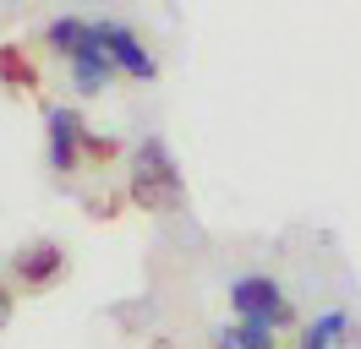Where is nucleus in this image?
Returning a JSON list of instances; mask_svg holds the SVG:
<instances>
[{
  "instance_id": "nucleus-1",
  "label": "nucleus",
  "mask_w": 361,
  "mask_h": 349,
  "mask_svg": "<svg viewBox=\"0 0 361 349\" xmlns=\"http://www.w3.org/2000/svg\"><path fill=\"white\" fill-rule=\"evenodd\" d=\"M132 202H137V208H148V213H170V208H180V174H176L170 148H164L159 137H148V142L137 148V158H132Z\"/></svg>"
},
{
  "instance_id": "nucleus-2",
  "label": "nucleus",
  "mask_w": 361,
  "mask_h": 349,
  "mask_svg": "<svg viewBox=\"0 0 361 349\" xmlns=\"http://www.w3.org/2000/svg\"><path fill=\"white\" fill-rule=\"evenodd\" d=\"M230 300L241 311V322H290V311H285V300L269 279H241L230 289Z\"/></svg>"
},
{
  "instance_id": "nucleus-3",
  "label": "nucleus",
  "mask_w": 361,
  "mask_h": 349,
  "mask_svg": "<svg viewBox=\"0 0 361 349\" xmlns=\"http://www.w3.org/2000/svg\"><path fill=\"white\" fill-rule=\"evenodd\" d=\"M61 246L55 240H33V246H23L17 257H11V273H17V284H27V289H44V284L61 279Z\"/></svg>"
},
{
  "instance_id": "nucleus-4",
  "label": "nucleus",
  "mask_w": 361,
  "mask_h": 349,
  "mask_svg": "<svg viewBox=\"0 0 361 349\" xmlns=\"http://www.w3.org/2000/svg\"><path fill=\"white\" fill-rule=\"evenodd\" d=\"M82 142H88L82 115H77V109H49V164H55V170H77Z\"/></svg>"
},
{
  "instance_id": "nucleus-5",
  "label": "nucleus",
  "mask_w": 361,
  "mask_h": 349,
  "mask_svg": "<svg viewBox=\"0 0 361 349\" xmlns=\"http://www.w3.org/2000/svg\"><path fill=\"white\" fill-rule=\"evenodd\" d=\"M99 44L110 49L115 65H126L132 77H154V61H148V49L137 44L132 27H121V22H99Z\"/></svg>"
},
{
  "instance_id": "nucleus-6",
  "label": "nucleus",
  "mask_w": 361,
  "mask_h": 349,
  "mask_svg": "<svg viewBox=\"0 0 361 349\" xmlns=\"http://www.w3.org/2000/svg\"><path fill=\"white\" fill-rule=\"evenodd\" d=\"M49 44L61 49V55H82V49H93L99 44V27L93 22H77V17H61V22H49Z\"/></svg>"
},
{
  "instance_id": "nucleus-7",
  "label": "nucleus",
  "mask_w": 361,
  "mask_h": 349,
  "mask_svg": "<svg viewBox=\"0 0 361 349\" xmlns=\"http://www.w3.org/2000/svg\"><path fill=\"white\" fill-rule=\"evenodd\" d=\"M71 65H77V87H82V93H93V87L110 82V49H104V44L82 49V55H77Z\"/></svg>"
},
{
  "instance_id": "nucleus-8",
  "label": "nucleus",
  "mask_w": 361,
  "mask_h": 349,
  "mask_svg": "<svg viewBox=\"0 0 361 349\" xmlns=\"http://www.w3.org/2000/svg\"><path fill=\"white\" fill-rule=\"evenodd\" d=\"M0 77H6V82H17V87H39V77H33V65H27V55L17 49V44H6V49H0Z\"/></svg>"
},
{
  "instance_id": "nucleus-9",
  "label": "nucleus",
  "mask_w": 361,
  "mask_h": 349,
  "mask_svg": "<svg viewBox=\"0 0 361 349\" xmlns=\"http://www.w3.org/2000/svg\"><path fill=\"white\" fill-rule=\"evenodd\" d=\"M11 322V295H6V284H0V327Z\"/></svg>"
},
{
  "instance_id": "nucleus-10",
  "label": "nucleus",
  "mask_w": 361,
  "mask_h": 349,
  "mask_svg": "<svg viewBox=\"0 0 361 349\" xmlns=\"http://www.w3.org/2000/svg\"><path fill=\"white\" fill-rule=\"evenodd\" d=\"M301 349H307V344H301Z\"/></svg>"
}]
</instances>
